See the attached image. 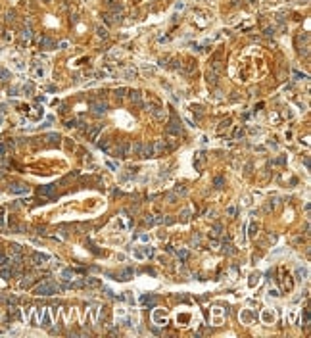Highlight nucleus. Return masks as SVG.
Segmentation results:
<instances>
[{
    "label": "nucleus",
    "instance_id": "obj_1",
    "mask_svg": "<svg viewBox=\"0 0 311 338\" xmlns=\"http://www.w3.org/2000/svg\"><path fill=\"white\" fill-rule=\"evenodd\" d=\"M58 290H60V286H58L54 281L48 279V281H42L37 288H35V294H38V296H50V294L58 292Z\"/></svg>",
    "mask_w": 311,
    "mask_h": 338
},
{
    "label": "nucleus",
    "instance_id": "obj_2",
    "mask_svg": "<svg viewBox=\"0 0 311 338\" xmlns=\"http://www.w3.org/2000/svg\"><path fill=\"white\" fill-rule=\"evenodd\" d=\"M167 133L171 134V136H179V134L183 133V127H181V119H177L175 115L171 117V121L167 125Z\"/></svg>",
    "mask_w": 311,
    "mask_h": 338
},
{
    "label": "nucleus",
    "instance_id": "obj_3",
    "mask_svg": "<svg viewBox=\"0 0 311 338\" xmlns=\"http://www.w3.org/2000/svg\"><path fill=\"white\" fill-rule=\"evenodd\" d=\"M206 79H208V83L213 87V85H217V81H219V64H213L208 69V75H206Z\"/></svg>",
    "mask_w": 311,
    "mask_h": 338
},
{
    "label": "nucleus",
    "instance_id": "obj_4",
    "mask_svg": "<svg viewBox=\"0 0 311 338\" xmlns=\"http://www.w3.org/2000/svg\"><path fill=\"white\" fill-rule=\"evenodd\" d=\"M152 146H154V156H158V154H163L165 150H167V144H165V140H156Z\"/></svg>",
    "mask_w": 311,
    "mask_h": 338
},
{
    "label": "nucleus",
    "instance_id": "obj_5",
    "mask_svg": "<svg viewBox=\"0 0 311 338\" xmlns=\"http://www.w3.org/2000/svg\"><path fill=\"white\" fill-rule=\"evenodd\" d=\"M140 156H142V158H152V156H154V146H152V142H148V144H142Z\"/></svg>",
    "mask_w": 311,
    "mask_h": 338
},
{
    "label": "nucleus",
    "instance_id": "obj_6",
    "mask_svg": "<svg viewBox=\"0 0 311 338\" xmlns=\"http://www.w3.org/2000/svg\"><path fill=\"white\" fill-rule=\"evenodd\" d=\"M129 100H131L133 104H136V106H142V104H144L138 90H131V92H129Z\"/></svg>",
    "mask_w": 311,
    "mask_h": 338
},
{
    "label": "nucleus",
    "instance_id": "obj_7",
    "mask_svg": "<svg viewBox=\"0 0 311 338\" xmlns=\"http://www.w3.org/2000/svg\"><path fill=\"white\" fill-rule=\"evenodd\" d=\"M10 192H13V194H25V192H29V188L25 185H12L10 186Z\"/></svg>",
    "mask_w": 311,
    "mask_h": 338
},
{
    "label": "nucleus",
    "instance_id": "obj_8",
    "mask_svg": "<svg viewBox=\"0 0 311 338\" xmlns=\"http://www.w3.org/2000/svg\"><path fill=\"white\" fill-rule=\"evenodd\" d=\"M92 112H94V114L96 115H100V114H106V112H108V106H106V104H104V102H98V104H94V106H92Z\"/></svg>",
    "mask_w": 311,
    "mask_h": 338
},
{
    "label": "nucleus",
    "instance_id": "obj_9",
    "mask_svg": "<svg viewBox=\"0 0 311 338\" xmlns=\"http://www.w3.org/2000/svg\"><path fill=\"white\" fill-rule=\"evenodd\" d=\"M38 44H42L44 48H52L54 42H52V38H48V37H40L38 38Z\"/></svg>",
    "mask_w": 311,
    "mask_h": 338
},
{
    "label": "nucleus",
    "instance_id": "obj_10",
    "mask_svg": "<svg viewBox=\"0 0 311 338\" xmlns=\"http://www.w3.org/2000/svg\"><path fill=\"white\" fill-rule=\"evenodd\" d=\"M261 317H263V321H265V323H273V321H275V313H273V311H263V315H261Z\"/></svg>",
    "mask_w": 311,
    "mask_h": 338
},
{
    "label": "nucleus",
    "instance_id": "obj_11",
    "mask_svg": "<svg viewBox=\"0 0 311 338\" xmlns=\"http://www.w3.org/2000/svg\"><path fill=\"white\" fill-rule=\"evenodd\" d=\"M54 188H56V185H46V186H42V188H38V192H40V194H52Z\"/></svg>",
    "mask_w": 311,
    "mask_h": 338
},
{
    "label": "nucleus",
    "instance_id": "obj_12",
    "mask_svg": "<svg viewBox=\"0 0 311 338\" xmlns=\"http://www.w3.org/2000/svg\"><path fill=\"white\" fill-rule=\"evenodd\" d=\"M211 235H213V236H221V235H223L221 223H215V225H213V229H211Z\"/></svg>",
    "mask_w": 311,
    "mask_h": 338
},
{
    "label": "nucleus",
    "instance_id": "obj_13",
    "mask_svg": "<svg viewBox=\"0 0 311 338\" xmlns=\"http://www.w3.org/2000/svg\"><path fill=\"white\" fill-rule=\"evenodd\" d=\"M305 275H307V271H305L304 267H298V269H296V279H298V281H304Z\"/></svg>",
    "mask_w": 311,
    "mask_h": 338
},
{
    "label": "nucleus",
    "instance_id": "obj_14",
    "mask_svg": "<svg viewBox=\"0 0 311 338\" xmlns=\"http://www.w3.org/2000/svg\"><path fill=\"white\" fill-rule=\"evenodd\" d=\"M142 304H146V306H154V304H156V298H154V296H142Z\"/></svg>",
    "mask_w": 311,
    "mask_h": 338
},
{
    "label": "nucleus",
    "instance_id": "obj_15",
    "mask_svg": "<svg viewBox=\"0 0 311 338\" xmlns=\"http://www.w3.org/2000/svg\"><path fill=\"white\" fill-rule=\"evenodd\" d=\"M33 259H35V263H44L46 261V255L44 254H35V255H33Z\"/></svg>",
    "mask_w": 311,
    "mask_h": 338
},
{
    "label": "nucleus",
    "instance_id": "obj_16",
    "mask_svg": "<svg viewBox=\"0 0 311 338\" xmlns=\"http://www.w3.org/2000/svg\"><path fill=\"white\" fill-rule=\"evenodd\" d=\"M188 219H190V211H188V210H183V211H181V221L186 223Z\"/></svg>",
    "mask_w": 311,
    "mask_h": 338
},
{
    "label": "nucleus",
    "instance_id": "obj_17",
    "mask_svg": "<svg viewBox=\"0 0 311 338\" xmlns=\"http://www.w3.org/2000/svg\"><path fill=\"white\" fill-rule=\"evenodd\" d=\"M140 150H142V142H134L131 146V152H134V154H140Z\"/></svg>",
    "mask_w": 311,
    "mask_h": 338
},
{
    "label": "nucleus",
    "instance_id": "obj_18",
    "mask_svg": "<svg viewBox=\"0 0 311 338\" xmlns=\"http://www.w3.org/2000/svg\"><path fill=\"white\" fill-rule=\"evenodd\" d=\"M96 31H98V37H102V38L108 37V31H106V27H98Z\"/></svg>",
    "mask_w": 311,
    "mask_h": 338
},
{
    "label": "nucleus",
    "instance_id": "obj_19",
    "mask_svg": "<svg viewBox=\"0 0 311 338\" xmlns=\"http://www.w3.org/2000/svg\"><path fill=\"white\" fill-rule=\"evenodd\" d=\"M21 38H23V40H29V38H31V29H29V27L21 33Z\"/></svg>",
    "mask_w": 311,
    "mask_h": 338
},
{
    "label": "nucleus",
    "instance_id": "obj_20",
    "mask_svg": "<svg viewBox=\"0 0 311 338\" xmlns=\"http://www.w3.org/2000/svg\"><path fill=\"white\" fill-rule=\"evenodd\" d=\"M186 257H188V250H179V259H183L184 261Z\"/></svg>",
    "mask_w": 311,
    "mask_h": 338
},
{
    "label": "nucleus",
    "instance_id": "obj_21",
    "mask_svg": "<svg viewBox=\"0 0 311 338\" xmlns=\"http://www.w3.org/2000/svg\"><path fill=\"white\" fill-rule=\"evenodd\" d=\"M230 127V119H225V121H221V125H219V131H223V129H229Z\"/></svg>",
    "mask_w": 311,
    "mask_h": 338
},
{
    "label": "nucleus",
    "instance_id": "obj_22",
    "mask_svg": "<svg viewBox=\"0 0 311 338\" xmlns=\"http://www.w3.org/2000/svg\"><path fill=\"white\" fill-rule=\"evenodd\" d=\"M257 281H259V275L254 273L252 275V279H250V286H254V284H257Z\"/></svg>",
    "mask_w": 311,
    "mask_h": 338
},
{
    "label": "nucleus",
    "instance_id": "obj_23",
    "mask_svg": "<svg viewBox=\"0 0 311 338\" xmlns=\"http://www.w3.org/2000/svg\"><path fill=\"white\" fill-rule=\"evenodd\" d=\"M255 233H257V223H252L250 225V236H255Z\"/></svg>",
    "mask_w": 311,
    "mask_h": 338
},
{
    "label": "nucleus",
    "instance_id": "obj_24",
    "mask_svg": "<svg viewBox=\"0 0 311 338\" xmlns=\"http://www.w3.org/2000/svg\"><path fill=\"white\" fill-rule=\"evenodd\" d=\"M125 92H127L125 89H117V90H115V98H123V96H125Z\"/></svg>",
    "mask_w": 311,
    "mask_h": 338
},
{
    "label": "nucleus",
    "instance_id": "obj_25",
    "mask_svg": "<svg viewBox=\"0 0 311 338\" xmlns=\"http://www.w3.org/2000/svg\"><path fill=\"white\" fill-rule=\"evenodd\" d=\"M304 73H300V71L298 69H294V79H296V81H300V79H304Z\"/></svg>",
    "mask_w": 311,
    "mask_h": 338
},
{
    "label": "nucleus",
    "instance_id": "obj_26",
    "mask_svg": "<svg viewBox=\"0 0 311 338\" xmlns=\"http://www.w3.org/2000/svg\"><path fill=\"white\" fill-rule=\"evenodd\" d=\"M64 279L65 281H71L73 279V271H64Z\"/></svg>",
    "mask_w": 311,
    "mask_h": 338
},
{
    "label": "nucleus",
    "instance_id": "obj_27",
    "mask_svg": "<svg viewBox=\"0 0 311 338\" xmlns=\"http://www.w3.org/2000/svg\"><path fill=\"white\" fill-rule=\"evenodd\" d=\"M223 252H225V254H234L236 250H234V248H230L229 244H227V246H225V248H223Z\"/></svg>",
    "mask_w": 311,
    "mask_h": 338
},
{
    "label": "nucleus",
    "instance_id": "obj_28",
    "mask_svg": "<svg viewBox=\"0 0 311 338\" xmlns=\"http://www.w3.org/2000/svg\"><path fill=\"white\" fill-rule=\"evenodd\" d=\"M0 275H2L4 279H8V277L12 275V271H10V269H2V271H0Z\"/></svg>",
    "mask_w": 311,
    "mask_h": 338
},
{
    "label": "nucleus",
    "instance_id": "obj_29",
    "mask_svg": "<svg viewBox=\"0 0 311 338\" xmlns=\"http://www.w3.org/2000/svg\"><path fill=\"white\" fill-rule=\"evenodd\" d=\"M223 186V177H215V188H221Z\"/></svg>",
    "mask_w": 311,
    "mask_h": 338
},
{
    "label": "nucleus",
    "instance_id": "obj_30",
    "mask_svg": "<svg viewBox=\"0 0 311 338\" xmlns=\"http://www.w3.org/2000/svg\"><path fill=\"white\" fill-rule=\"evenodd\" d=\"M227 213H229L230 217H234V213H236V208H234V206H230L229 210H227Z\"/></svg>",
    "mask_w": 311,
    "mask_h": 338
},
{
    "label": "nucleus",
    "instance_id": "obj_31",
    "mask_svg": "<svg viewBox=\"0 0 311 338\" xmlns=\"http://www.w3.org/2000/svg\"><path fill=\"white\" fill-rule=\"evenodd\" d=\"M242 134H244L242 133V129H236L234 131V138H242Z\"/></svg>",
    "mask_w": 311,
    "mask_h": 338
},
{
    "label": "nucleus",
    "instance_id": "obj_32",
    "mask_svg": "<svg viewBox=\"0 0 311 338\" xmlns=\"http://www.w3.org/2000/svg\"><path fill=\"white\" fill-rule=\"evenodd\" d=\"M175 192H179V194H184V192H186V188H184V186H177V188H175Z\"/></svg>",
    "mask_w": 311,
    "mask_h": 338
},
{
    "label": "nucleus",
    "instance_id": "obj_33",
    "mask_svg": "<svg viewBox=\"0 0 311 338\" xmlns=\"http://www.w3.org/2000/svg\"><path fill=\"white\" fill-rule=\"evenodd\" d=\"M144 254H146V255H154V250H152V248H148V246H146V248H144Z\"/></svg>",
    "mask_w": 311,
    "mask_h": 338
},
{
    "label": "nucleus",
    "instance_id": "obj_34",
    "mask_svg": "<svg viewBox=\"0 0 311 338\" xmlns=\"http://www.w3.org/2000/svg\"><path fill=\"white\" fill-rule=\"evenodd\" d=\"M65 125H67V127H75V125H77V121H75V119H69V121L65 123Z\"/></svg>",
    "mask_w": 311,
    "mask_h": 338
},
{
    "label": "nucleus",
    "instance_id": "obj_35",
    "mask_svg": "<svg viewBox=\"0 0 311 338\" xmlns=\"http://www.w3.org/2000/svg\"><path fill=\"white\" fill-rule=\"evenodd\" d=\"M183 8H184V2H177L175 4V10H183Z\"/></svg>",
    "mask_w": 311,
    "mask_h": 338
},
{
    "label": "nucleus",
    "instance_id": "obj_36",
    "mask_svg": "<svg viewBox=\"0 0 311 338\" xmlns=\"http://www.w3.org/2000/svg\"><path fill=\"white\" fill-rule=\"evenodd\" d=\"M108 167L109 169H117V163L115 161H108Z\"/></svg>",
    "mask_w": 311,
    "mask_h": 338
},
{
    "label": "nucleus",
    "instance_id": "obj_37",
    "mask_svg": "<svg viewBox=\"0 0 311 338\" xmlns=\"http://www.w3.org/2000/svg\"><path fill=\"white\" fill-rule=\"evenodd\" d=\"M35 75H37V77H42V75H44V71H42V69H37V71H35Z\"/></svg>",
    "mask_w": 311,
    "mask_h": 338
},
{
    "label": "nucleus",
    "instance_id": "obj_38",
    "mask_svg": "<svg viewBox=\"0 0 311 338\" xmlns=\"http://www.w3.org/2000/svg\"><path fill=\"white\" fill-rule=\"evenodd\" d=\"M211 248H213V250H217V248H219V244H217V240H213V242H211Z\"/></svg>",
    "mask_w": 311,
    "mask_h": 338
},
{
    "label": "nucleus",
    "instance_id": "obj_39",
    "mask_svg": "<svg viewBox=\"0 0 311 338\" xmlns=\"http://www.w3.org/2000/svg\"><path fill=\"white\" fill-rule=\"evenodd\" d=\"M2 261H6V259H4V255L0 254V263H2Z\"/></svg>",
    "mask_w": 311,
    "mask_h": 338
},
{
    "label": "nucleus",
    "instance_id": "obj_40",
    "mask_svg": "<svg viewBox=\"0 0 311 338\" xmlns=\"http://www.w3.org/2000/svg\"><path fill=\"white\" fill-rule=\"evenodd\" d=\"M44 2H48V0H44Z\"/></svg>",
    "mask_w": 311,
    "mask_h": 338
}]
</instances>
